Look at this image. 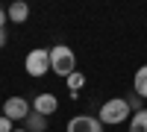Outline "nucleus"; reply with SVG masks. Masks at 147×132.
Wrapping results in <instances>:
<instances>
[{
    "mask_svg": "<svg viewBox=\"0 0 147 132\" xmlns=\"http://www.w3.org/2000/svg\"><path fill=\"white\" fill-rule=\"evenodd\" d=\"M129 106L124 97H109L103 106H100V123L103 126H118V123H124L127 117H129Z\"/></svg>",
    "mask_w": 147,
    "mask_h": 132,
    "instance_id": "f03ea898",
    "label": "nucleus"
},
{
    "mask_svg": "<svg viewBox=\"0 0 147 132\" xmlns=\"http://www.w3.org/2000/svg\"><path fill=\"white\" fill-rule=\"evenodd\" d=\"M129 132H147V109H141L129 117Z\"/></svg>",
    "mask_w": 147,
    "mask_h": 132,
    "instance_id": "9b49d317",
    "label": "nucleus"
},
{
    "mask_svg": "<svg viewBox=\"0 0 147 132\" xmlns=\"http://www.w3.org/2000/svg\"><path fill=\"white\" fill-rule=\"evenodd\" d=\"M65 85H68V91H71V97L77 100V94H80L82 85H85V74H82V70H74V74L65 79Z\"/></svg>",
    "mask_w": 147,
    "mask_h": 132,
    "instance_id": "9d476101",
    "label": "nucleus"
},
{
    "mask_svg": "<svg viewBox=\"0 0 147 132\" xmlns=\"http://www.w3.org/2000/svg\"><path fill=\"white\" fill-rule=\"evenodd\" d=\"M50 70L56 76H62V79H68L74 70H77V56H74V50L68 44L50 47Z\"/></svg>",
    "mask_w": 147,
    "mask_h": 132,
    "instance_id": "f257e3e1",
    "label": "nucleus"
},
{
    "mask_svg": "<svg viewBox=\"0 0 147 132\" xmlns=\"http://www.w3.org/2000/svg\"><path fill=\"white\" fill-rule=\"evenodd\" d=\"M0 132H15V123L9 117H3V115H0Z\"/></svg>",
    "mask_w": 147,
    "mask_h": 132,
    "instance_id": "ddd939ff",
    "label": "nucleus"
},
{
    "mask_svg": "<svg viewBox=\"0 0 147 132\" xmlns=\"http://www.w3.org/2000/svg\"><path fill=\"white\" fill-rule=\"evenodd\" d=\"M132 94H138L141 100H147V65H141L132 76Z\"/></svg>",
    "mask_w": 147,
    "mask_h": 132,
    "instance_id": "6e6552de",
    "label": "nucleus"
},
{
    "mask_svg": "<svg viewBox=\"0 0 147 132\" xmlns=\"http://www.w3.org/2000/svg\"><path fill=\"white\" fill-rule=\"evenodd\" d=\"M6 41H9V32H6V29H0V50L6 47Z\"/></svg>",
    "mask_w": 147,
    "mask_h": 132,
    "instance_id": "2eb2a0df",
    "label": "nucleus"
},
{
    "mask_svg": "<svg viewBox=\"0 0 147 132\" xmlns=\"http://www.w3.org/2000/svg\"><path fill=\"white\" fill-rule=\"evenodd\" d=\"M0 109H3V117H9V121L15 123V121H27V117H30L32 103L24 100V97H6V103L0 106Z\"/></svg>",
    "mask_w": 147,
    "mask_h": 132,
    "instance_id": "20e7f679",
    "label": "nucleus"
},
{
    "mask_svg": "<svg viewBox=\"0 0 147 132\" xmlns=\"http://www.w3.org/2000/svg\"><path fill=\"white\" fill-rule=\"evenodd\" d=\"M24 129L27 132H47V117H41L38 112H30V117L24 121Z\"/></svg>",
    "mask_w": 147,
    "mask_h": 132,
    "instance_id": "1a4fd4ad",
    "label": "nucleus"
},
{
    "mask_svg": "<svg viewBox=\"0 0 147 132\" xmlns=\"http://www.w3.org/2000/svg\"><path fill=\"white\" fill-rule=\"evenodd\" d=\"M32 112H38L41 117H50L59 112V100L56 94H35L32 97Z\"/></svg>",
    "mask_w": 147,
    "mask_h": 132,
    "instance_id": "423d86ee",
    "label": "nucleus"
},
{
    "mask_svg": "<svg viewBox=\"0 0 147 132\" xmlns=\"http://www.w3.org/2000/svg\"><path fill=\"white\" fill-rule=\"evenodd\" d=\"M0 106H3V103H0ZM0 115H3V109H0Z\"/></svg>",
    "mask_w": 147,
    "mask_h": 132,
    "instance_id": "f3484780",
    "label": "nucleus"
},
{
    "mask_svg": "<svg viewBox=\"0 0 147 132\" xmlns=\"http://www.w3.org/2000/svg\"><path fill=\"white\" fill-rule=\"evenodd\" d=\"M24 68H27L30 76H44L47 70H50V50L47 47H38V50H30L27 59H24Z\"/></svg>",
    "mask_w": 147,
    "mask_h": 132,
    "instance_id": "7ed1b4c3",
    "label": "nucleus"
},
{
    "mask_svg": "<svg viewBox=\"0 0 147 132\" xmlns=\"http://www.w3.org/2000/svg\"><path fill=\"white\" fill-rule=\"evenodd\" d=\"M65 132H103V123L94 115H74L65 126Z\"/></svg>",
    "mask_w": 147,
    "mask_h": 132,
    "instance_id": "39448f33",
    "label": "nucleus"
},
{
    "mask_svg": "<svg viewBox=\"0 0 147 132\" xmlns=\"http://www.w3.org/2000/svg\"><path fill=\"white\" fill-rule=\"evenodd\" d=\"M6 21H9V15H6V9H0V29H6Z\"/></svg>",
    "mask_w": 147,
    "mask_h": 132,
    "instance_id": "4468645a",
    "label": "nucleus"
},
{
    "mask_svg": "<svg viewBox=\"0 0 147 132\" xmlns=\"http://www.w3.org/2000/svg\"><path fill=\"white\" fill-rule=\"evenodd\" d=\"M6 15H9V21H12V23H24V21L30 18V6L24 3V0H15V3H9Z\"/></svg>",
    "mask_w": 147,
    "mask_h": 132,
    "instance_id": "0eeeda50",
    "label": "nucleus"
},
{
    "mask_svg": "<svg viewBox=\"0 0 147 132\" xmlns=\"http://www.w3.org/2000/svg\"><path fill=\"white\" fill-rule=\"evenodd\" d=\"M124 100H127V106H129V112H132V115L144 109V100L138 97V94H129V97H124Z\"/></svg>",
    "mask_w": 147,
    "mask_h": 132,
    "instance_id": "f8f14e48",
    "label": "nucleus"
},
{
    "mask_svg": "<svg viewBox=\"0 0 147 132\" xmlns=\"http://www.w3.org/2000/svg\"><path fill=\"white\" fill-rule=\"evenodd\" d=\"M15 132H27V129H15Z\"/></svg>",
    "mask_w": 147,
    "mask_h": 132,
    "instance_id": "dca6fc26",
    "label": "nucleus"
}]
</instances>
